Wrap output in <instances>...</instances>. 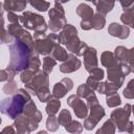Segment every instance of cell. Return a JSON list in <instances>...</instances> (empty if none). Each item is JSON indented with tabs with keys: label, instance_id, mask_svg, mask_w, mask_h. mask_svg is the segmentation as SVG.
Masks as SVG:
<instances>
[{
	"label": "cell",
	"instance_id": "cell-1",
	"mask_svg": "<svg viewBox=\"0 0 134 134\" xmlns=\"http://www.w3.org/2000/svg\"><path fill=\"white\" fill-rule=\"evenodd\" d=\"M9 50V63L6 70L9 75V80H13L18 72L28 68L29 59L34 50L18 39H15L8 45Z\"/></svg>",
	"mask_w": 134,
	"mask_h": 134
},
{
	"label": "cell",
	"instance_id": "cell-2",
	"mask_svg": "<svg viewBox=\"0 0 134 134\" xmlns=\"http://www.w3.org/2000/svg\"><path fill=\"white\" fill-rule=\"evenodd\" d=\"M31 99V95L25 88L18 89V92L0 102V112L12 119L23 113L26 103Z\"/></svg>",
	"mask_w": 134,
	"mask_h": 134
},
{
	"label": "cell",
	"instance_id": "cell-3",
	"mask_svg": "<svg viewBox=\"0 0 134 134\" xmlns=\"http://www.w3.org/2000/svg\"><path fill=\"white\" fill-rule=\"evenodd\" d=\"M19 22L22 24L23 27L35 31L34 34L35 39L42 38L46 35L48 25L46 24L45 19L39 14H35L31 12H24L23 15L19 16Z\"/></svg>",
	"mask_w": 134,
	"mask_h": 134
},
{
	"label": "cell",
	"instance_id": "cell-4",
	"mask_svg": "<svg viewBox=\"0 0 134 134\" xmlns=\"http://www.w3.org/2000/svg\"><path fill=\"white\" fill-rule=\"evenodd\" d=\"M48 16H49L48 27L53 32L62 30V28L67 24V21L65 18V10L62 4L59 2L54 1V6L48 12Z\"/></svg>",
	"mask_w": 134,
	"mask_h": 134
},
{
	"label": "cell",
	"instance_id": "cell-5",
	"mask_svg": "<svg viewBox=\"0 0 134 134\" xmlns=\"http://www.w3.org/2000/svg\"><path fill=\"white\" fill-rule=\"evenodd\" d=\"M58 43V36L55 34H48L42 38L35 39L34 50L39 54L48 55L49 53H51L52 49Z\"/></svg>",
	"mask_w": 134,
	"mask_h": 134
},
{
	"label": "cell",
	"instance_id": "cell-6",
	"mask_svg": "<svg viewBox=\"0 0 134 134\" xmlns=\"http://www.w3.org/2000/svg\"><path fill=\"white\" fill-rule=\"evenodd\" d=\"M132 112V105L126 104L124 108H117L111 113V120L115 125L118 131L125 132L126 126L129 121V117Z\"/></svg>",
	"mask_w": 134,
	"mask_h": 134
},
{
	"label": "cell",
	"instance_id": "cell-7",
	"mask_svg": "<svg viewBox=\"0 0 134 134\" xmlns=\"http://www.w3.org/2000/svg\"><path fill=\"white\" fill-rule=\"evenodd\" d=\"M7 32L14 39L20 40L25 45H27L31 50H34V46H35L34 38L31 37V35L27 30H25L23 28L22 25H20L19 23H10L7 27Z\"/></svg>",
	"mask_w": 134,
	"mask_h": 134
},
{
	"label": "cell",
	"instance_id": "cell-8",
	"mask_svg": "<svg viewBox=\"0 0 134 134\" xmlns=\"http://www.w3.org/2000/svg\"><path fill=\"white\" fill-rule=\"evenodd\" d=\"M106 112H105V109L99 105H95L93 107L90 108V113L89 115H87L86 118H84V124H83V127L90 131L92 129H94V127L100 121V119L105 116Z\"/></svg>",
	"mask_w": 134,
	"mask_h": 134
},
{
	"label": "cell",
	"instance_id": "cell-9",
	"mask_svg": "<svg viewBox=\"0 0 134 134\" xmlns=\"http://www.w3.org/2000/svg\"><path fill=\"white\" fill-rule=\"evenodd\" d=\"M44 86H49V77H48L47 73L40 70L35 74V76L32 77V80L29 83L25 84V89L27 90V92L30 95L36 96L37 90Z\"/></svg>",
	"mask_w": 134,
	"mask_h": 134
},
{
	"label": "cell",
	"instance_id": "cell-10",
	"mask_svg": "<svg viewBox=\"0 0 134 134\" xmlns=\"http://www.w3.org/2000/svg\"><path fill=\"white\" fill-rule=\"evenodd\" d=\"M67 104L73 109L74 114H75L76 117L83 118V119L87 117V115H88V107H87V104L83 100V98H81L76 94H72V95L68 96Z\"/></svg>",
	"mask_w": 134,
	"mask_h": 134
},
{
	"label": "cell",
	"instance_id": "cell-11",
	"mask_svg": "<svg viewBox=\"0 0 134 134\" xmlns=\"http://www.w3.org/2000/svg\"><path fill=\"white\" fill-rule=\"evenodd\" d=\"M114 55L120 63L128 64L134 69V49H128L125 46H117L114 50Z\"/></svg>",
	"mask_w": 134,
	"mask_h": 134
},
{
	"label": "cell",
	"instance_id": "cell-12",
	"mask_svg": "<svg viewBox=\"0 0 134 134\" xmlns=\"http://www.w3.org/2000/svg\"><path fill=\"white\" fill-rule=\"evenodd\" d=\"M82 66V62L73 53H69L67 59L60 66V71L62 73H71L79 70Z\"/></svg>",
	"mask_w": 134,
	"mask_h": 134
},
{
	"label": "cell",
	"instance_id": "cell-13",
	"mask_svg": "<svg viewBox=\"0 0 134 134\" xmlns=\"http://www.w3.org/2000/svg\"><path fill=\"white\" fill-rule=\"evenodd\" d=\"M82 57L84 58V67L88 72L98 66L97 53H96V49L94 47L88 46Z\"/></svg>",
	"mask_w": 134,
	"mask_h": 134
},
{
	"label": "cell",
	"instance_id": "cell-14",
	"mask_svg": "<svg viewBox=\"0 0 134 134\" xmlns=\"http://www.w3.org/2000/svg\"><path fill=\"white\" fill-rule=\"evenodd\" d=\"M75 37H77V30H76V28L73 25H71V24H66L62 28L61 32L58 36V42H59V44L66 45L72 39H74Z\"/></svg>",
	"mask_w": 134,
	"mask_h": 134
},
{
	"label": "cell",
	"instance_id": "cell-15",
	"mask_svg": "<svg viewBox=\"0 0 134 134\" xmlns=\"http://www.w3.org/2000/svg\"><path fill=\"white\" fill-rule=\"evenodd\" d=\"M108 32L112 37H116L119 39H127L130 35V27L127 25H121L116 22H112L108 27Z\"/></svg>",
	"mask_w": 134,
	"mask_h": 134
},
{
	"label": "cell",
	"instance_id": "cell-16",
	"mask_svg": "<svg viewBox=\"0 0 134 134\" xmlns=\"http://www.w3.org/2000/svg\"><path fill=\"white\" fill-rule=\"evenodd\" d=\"M16 128V131L20 134H28L30 133L29 131V118L25 116L24 114H21L15 118L14 125Z\"/></svg>",
	"mask_w": 134,
	"mask_h": 134
},
{
	"label": "cell",
	"instance_id": "cell-17",
	"mask_svg": "<svg viewBox=\"0 0 134 134\" xmlns=\"http://www.w3.org/2000/svg\"><path fill=\"white\" fill-rule=\"evenodd\" d=\"M100 62L104 67H107V69L111 68V67L118 66L120 64V62L116 59L114 53L111 51H104L100 55Z\"/></svg>",
	"mask_w": 134,
	"mask_h": 134
},
{
	"label": "cell",
	"instance_id": "cell-18",
	"mask_svg": "<svg viewBox=\"0 0 134 134\" xmlns=\"http://www.w3.org/2000/svg\"><path fill=\"white\" fill-rule=\"evenodd\" d=\"M46 103L47 104H46L45 111H46L47 115H55L59 112V109L61 107L60 98H58L53 95H50V97L47 99Z\"/></svg>",
	"mask_w": 134,
	"mask_h": 134
},
{
	"label": "cell",
	"instance_id": "cell-19",
	"mask_svg": "<svg viewBox=\"0 0 134 134\" xmlns=\"http://www.w3.org/2000/svg\"><path fill=\"white\" fill-rule=\"evenodd\" d=\"M76 14L82 18V20L90 21L91 18L93 17V15H94V12H93V8L90 5H88L86 3H81L76 7Z\"/></svg>",
	"mask_w": 134,
	"mask_h": 134
},
{
	"label": "cell",
	"instance_id": "cell-20",
	"mask_svg": "<svg viewBox=\"0 0 134 134\" xmlns=\"http://www.w3.org/2000/svg\"><path fill=\"white\" fill-rule=\"evenodd\" d=\"M26 2H20L18 0H4L3 7L7 12H22L26 7Z\"/></svg>",
	"mask_w": 134,
	"mask_h": 134
},
{
	"label": "cell",
	"instance_id": "cell-21",
	"mask_svg": "<svg viewBox=\"0 0 134 134\" xmlns=\"http://www.w3.org/2000/svg\"><path fill=\"white\" fill-rule=\"evenodd\" d=\"M90 23H91V27L95 30H100L105 27V24H106V18H105V15L103 14H99V13H96L93 15V17L91 18L90 20Z\"/></svg>",
	"mask_w": 134,
	"mask_h": 134
},
{
	"label": "cell",
	"instance_id": "cell-22",
	"mask_svg": "<svg viewBox=\"0 0 134 134\" xmlns=\"http://www.w3.org/2000/svg\"><path fill=\"white\" fill-rule=\"evenodd\" d=\"M120 21L128 27H134V7L125 9L120 16Z\"/></svg>",
	"mask_w": 134,
	"mask_h": 134
},
{
	"label": "cell",
	"instance_id": "cell-23",
	"mask_svg": "<svg viewBox=\"0 0 134 134\" xmlns=\"http://www.w3.org/2000/svg\"><path fill=\"white\" fill-rule=\"evenodd\" d=\"M51 57L55 60V61H61V62H64L67 57H68V53H67V50L61 46L59 43L54 46V48L52 49L51 51Z\"/></svg>",
	"mask_w": 134,
	"mask_h": 134
},
{
	"label": "cell",
	"instance_id": "cell-24",
	"mask_svg": "<svg viewBox=\"0 0 134 134\" xmlns=\"http://www.w3.org/2000/svg\"><path fill=\"white\" fill-rule=\"evenodd\" d=\"M14 41V38L7 32V29H5L4 26V19L2 16H0V43L2 44H9Z\"/></svg>",
	"mask_w": 134,
	"mask_h": 134
},
{
	"label": "cell",
	"instance_id": "cell-25",
	"mask_svg": "<svg viewBox=\"0 0 134 134\" xmlns=\"http://www.w3.org/2000/svg\"><path fill=\"white\" fill-rule=\"evenodd\" d=\"M40 67H41V61H40V58H39V53L34 50L32 53H31V57L29 59L28 69H30L35 73H37L38 71H40Z\"/></svg>",
	"mask_w": 134,
	"mask_h": 134
},
{
	"label": "cell",
	"instance_id": "cell-26",
	"mask_svg": "<svg viewBox=\"0 0 134 134\" xmlns=\"http://www.w3.org/2000/svg\"><path fill=\"white\" fill-rule=\"evenodd\" d=\"M57 65V61L49 55H45L43 59V65H42V71H44L47 74H50L52 72L53 67Z\"/></svg>",
	"mask_w": 134,
	"mask_h": 134
},
{
	"label": "cell",
	"instance_id": "cell-27",
	"mask_svg": "<svg viewBox=\"0 0 134 134\" xmlns=\"http://www.w3.org/2000/svg\"><path fill=\"white\" fill-rule=\"evenodd\" d=\"M116 131V127L111 119H108L104 122V125L96 131L97 134H113Z\"/></svg>",
	"mask_w": 134,
	"mask_h": 134
},
{
	"label": "cell",
	"instance_id": "cell-28",
	"mask_svg": "<svg viewBox=\"0 0 134 134\" xmlns=\"http://www.w3.org/2000/svg\"><path fill=\"white\" fill-rule=\"evenodd\" d=\"M64 128H65V130L67 131V132H69V133H82V131H83V129H84V127H83V125L80 122V121H77V120H70L67 125H65L64 126Z\"/></svg>",
	"mask_w": 134,
	"mask_h": 134
},
{
	"label": "cell",
	"instance_id": "cell-29",
	"mask_svg": "<svg viewBox=\"0 0 134 134\" xmlns=\"http://www.w3.org/2000/svg\"><path fill=\"white\" fill-rule=\"evenodd\" d=\"M42 117H43L42 116V113L39 110H37V112L34 115H31L30 117H28L29 118V131L30 132H34V131H36L38 129L39 124L42 120Z\"/></svg>",
	"mask_w": 134,
	"mask_h": 134
},
{
	"label": "cell",
	"instance_id": "cell-30",
	"mask_svg": "<svg viewBox=\"0 0 134 134\" xmlns=\"http://www.w3.org/2000/svg\"><path fill=\"white\" fill-rule=\"evenodd\" d=\"M29 4L39 12H47L50 3L46 0H28Z\"/></svg>",
	"mask_w": 134,
	"mask_h": 134
},
{
	"label": "cell",
	"instance_id": "cell-31",
	"mask_svg": "<svg viewBox=\"0 0 134 134\" xmlns=\"http://www.w3.org/2000/svg\"><path fill=\"white\" fill-rule=\"evenodd\" d=\"M95 6H96V13L106 15V14L110 13V12L113 9L114 4L108 3V2H106V1H104V0H99Z\"/></svg>",
	"mask_w": 134,
	"mask_h": 134
},
{
	"label": "cell",
	"instance_id": "cell-32",
	"mask_svg": "<svg viewBox=\"0 0 134 134\" xmlns=\"http://www.w3.org/2000/svg\"><path fill=\"white\" fill-rule=\"evenodd\" d=\"M91 94H94V90H92L86 83L80 85L76 89V95L80 96L81 98H87Z\"/></svg>",
	"mask_w": 134,
	"mask_h": 134
},
{
	"label": "cell",
	"instance_id": "cell-33",
	"mask_svg": "<svg viewBox=\"0 0 134 134\" xmlns=\"http://www.w3.org/2000/svg\"><path fill=\"white\" fill-rule=\"evenodd\" d=\"M3 92L7 95H13L15 93L18 92V85L16 83V81L13 79V80H8L6 81V84L3 86Z\"/></svg>",
	"mask_w": 134,
	"mask_h": 134
},
{
	"label": "cell",
	"instance_id": "cell-34",
	"mask_svg": "<svg viewBox=\"0 0 134 134\" xmlns=\"http://www.w3.org/2000/svg\"><path fill=\"white\" fill-rule=\"evenodd\" d=\"M50 90H49V86H44L41 87L37 90L36 92V96L39 98V100L41 103H46L47 99L50 97Z\"/></svg>",
	"mask_w": 134,
	"mask_h": 134
},
{
	"label": "cell",
	"instance_id": "cell-35",
	"mask_svg": "<svg viewBox=\"0 0 134 134\" xmlns=\"http://www.w3.org/2000/svg\"><path fill=\"white\" fill-rule=\"evenodd\" d=\"M57 118H58V121H59L60 126H63V127H64L65 125H67V124L72 119L71 113H70V111L67 110V109H62V110L60 111L59 115L57 116Z\"/></svg>",
	"mask_w": 134,
	"mask_h": 134
},
{
	"label": "cell",
	"instance_id": "cell-36",
	"mask_svg": "<svg viewBox=\"0 0 134 134\" xmlns=\"http://www.w3.org/2000/svg\"><path fill=\"white\" fill-rule=\"evenodd\" d=\"M106 104L108 107L110 108H114V107H118L120 104H121V99H120V96L117 92L115 93H112L110 95H107V98H106Z\"/></svg>",
	"mask_w": 134,
	"mask_h": 134
},
{
	"label": "cell",
	"instance_id": "cell-37",
	"mask_svg": "<svg viewBox=\"0 0 134 134\" xmlns=\"http://www.w3.org/2000/svg\"><path fill=\"white\" fill-rule=\"evenodd\" d=\"M67 92H68V90L66 89V87L61 82L54 84L53 89H52V95L53 96H55L58 98H62L67 94Z\"/></svg>",
	"mask_w": 134,
	"mask_h": 134
},
{
	"label": "cell",
	"instance_id": "cell-38",
	"mask_svg": "<svg viewBox=\"0 0 134 134\" xmlns=\"http://www.w3.org/2000/svg\"><path fill=\"white\" fill-rule=\"evenodd\" d=\"M60 127V124L58 121V118L55 115H48L46 120V128L50 132H55Z\"/></svg>",
	"mask_w": 134,
	"mask_h": 134
},
{
	"label": "cell",
	"instance_id": "cell-39",
	"mask_svg": "<svg viewBox=\"0 0 134 134\" xmlns=\"http://www.w3.org/2000/svg\"><path fill=\"white\" fill-rule=\"evenodd\" d=\"M37 110H38V108H37L36 103H35L32 99H29V100L26 103L22 114H24V115L27 116V117H30L31 115H34V114L37 112Z\"/></svg>",
	"mask_w": 134,
	"mask_h": 134
},
{
	"label": "cell",
	"instance_id": "cell-40",
	"mask_svg": "<svg viewBox=\"0 0 134 134\" xmlns=\"http://www.w3.org/2000/svg\"><path fill=\"white\" fill-rule=\"evenodd\" d=\"M35 74L36 73L32 70L26 68V69H24V70L21 71V73H20V80H21L22 83L27 84V83H29L32 80V77L35 76Z\"/></svg>",
	"mask_w": 134,
	"mask_h": 134
},
{
	"label": "cell",
	"instance_id": "cell-41",
	"mask_svg": "<svg viewBox=\"0 0 134 134\" xmlns=\"http://www.w3.org/2000/svg\"><path fill=\"white\" fill-rule=\"evenodd\" d=\"M124 96L128 99H132L134 97V80H131L129 81L127 87L124 89V92H122Z\"/></svg>",
	"mask_w": 134,
	"mask_h": 134
},
{
	"label": "cell",
	"instance_id": "cell-42",
	"mask_svg": "<svg viewBox=\"0 0 134 134\" xmlns=\"http://www.w3.org/2000/svg\"><path fill=\"white\" fill-rule=\"evenodd\" d=\"M89 73H90V76H91L92 79L96 80V81H102V80L104 79V75H105L104 70L100 69V68H98V67L93 68L92 70L89 71Z\"/></svg>",
	"mask_w": 134,
	"mask_h": 134
},
{
	"label": "cell",
	"instance_id": "cell-43",
	"mask_svg": "<svg viewBox=\"0 0 134 134\" xmlns=\"http://www.w3.org/2000/svg\"><path fill=\"white\" fill-rule=\"evenodd\" d=\"M86 99V104H87V107H88V109H90L91 107H93V106H95V105H97V104H99L98 103V99H97V97H96V95H95V93L94 94H91V95H89L87 98H85Z\"/></svg>",
	"mask_w": 134,
	"mask_h": 134
},
{
	"label": "cell",
	"instance_id": "cell-44",
	"mask_svg": "<svg viewBox=\"0 0 134 134\" xmlns=\"http://www.w3.org/2000/svg\"><path fill=\"white\" fill-rule=\"evenodd\" d=\"M61 83L66 87V89H67L68 91H70V90L73 88V81H72L71 79H69V77H63V79L61 80Z\"/></svg>",
	"mask_w": 134,
	"mask_h": 134
},
{
	"label": "cell",
	"instance_id": "cell-45",
	"mask_svg": "<svg viewBox=\"0 0 134 134\" xmlns=\"http://www.w3.org/2000/svg\"><path fill=\"white\" fill-rule=\"evenodd\" d=\"M99 82H100V81H96V80L92 79L91 76H89V77L87 79V81H86V84H87L92 90H96V87H97V85H98Z\"/></svg>",
	"mask_w": 134,
	"mask_h": 134
},
{
	"label": "cell",
	"instance_id": "cell-46",
	"mask_svg": "<svg viewBox=\"0 0 134 134\" xmlns=\"http://www.w3.org/2000/svg\"><path fill=\"white\" fill-rule=\"evenodd\" d=\"M7 20L9 23H19V16H17L14 12H7Z\"/></svg>",
	"mask_w": 134,
	"mask_h": 134
},
{
	"label": "cell",
	"instance_id": "cell-47",
	"mask_svg": "<svg viewBox=\"0 0 134 134\" xmlns=\"http://www.w3.org/2000/svg\"><path fill=\"white\" fill-rule=\"evenodd\" d=\"M120 2V5L121 7L125 9H128L130 7H133V4H134V0H119Z\"/></svg>",
	"mask_w": 134,
	"mask_h": 134
},
{
	"label": "cell",
	"instance_id": "cell-48",
	"mask_svg": "<svg viewBox=\"0 0 134 134\" xmlns=\"http://www.w3.org/2000/svg\"><path fill=\"white\" fill-rule=\"evenodd\" d=\"M9 80V75L6 69H0V82H6Z\"/></svg>",
	"mask_w": 134,
	"mask_h": 134
},
{
	"label": "cell",
	"instance_id": "cell-49",
	"mask_svg": "<svg viewBox=\"0 0 134 134\" xmlns=\"http://www.w3.org/2000/svg\"><path fill=\"white\" fill-rule=\"evenodd\" d=\"M80 25H81V28L83 30H90V29H92L90 21H84V20H82L81 23H80Z\"/></svg>",
	"mask_w": 134,
	"mask_h": 134
},
{
	"label": "cell",
	"instance_id": "cell-50",
	"mask_svg": "<svg viewBox=\"0 0 134 134\" xmlns=\"http://www.w3.org/2000/svg\"><path fill=\"white\" fill-rule=\"evenodd\" d=\"M125 132H129V133H133L134 132V126H133V122L132 121H128L127 126H126V130Z\"/></svg>",
	"mask_w": 134,
	"mask_h": 134
},
{
	"label": "cell",
	"instance_id": "cell-51",
	"mask_svg": "<svg viewBox=\"0 0 134 134\" xmlns=\"http://www.w3.org/2000/svg\"><path fill=\"white\" fill-rule=\"evenodd\" d=\"M104 89H105V86H104V82H99L97 87H96V91L100 94H104Z\"/></svg>",
	"mask_w": 134,
	"mask_h": 134
},
{
	"label": "cell",
	"instance_id": "cell-52",
	"mask_svg": "<svg viewBox=\"0 0 134 134\" xmlns=\"http://www.w3.org/2000/svg\"><path fill=\"white\" fill-rule=\"evenodd\" d=\"M2 133H5V132H9V133H15V129L13 128V126H8V127H6V128H4L2 131H1Z\"/></svg>",
	"mask_w": 134,
	"mask_h": 134
},
{
	"label": "cell",
	"instance_id": "cell-53",
	"mask_svg": "<svg viewBox=\"0 0 134 134\" xmlns=\"http://www.w3.org/2000/svg\"><path fill=\"white\" fill-rule=\"evenodd\" d=\"M3 13H4V7H3V3L0 2V16H3Z\"/></svg>",
	"mask_w": 134,
	"mask_h": 134
},
{
	"label": "cell",
	"instance_id": "cell-54",
	"mask_svg": "<svg viewBox=\"0 0 134 134\" xmlns=\"http://www.w3.org/2000/svg\"><path fill=\"white\" fill-rule=\"evenodd\" d=\"M68 1H70V0H55V2H59V3H61V4L66 3V2H68Z\"/></svg>",
	"mask_w": 134,
	"mask_h": 134
},
{
	"label": "cell",
	"instance_id": "cell-55",
	"mask_svg": "<svg viewBox=\"0 0 134 134\" xmlns=\"http://www.w3.org/2000/svg\"><path fill=\"white\" fill-rule=\"evenodd\" d=\"M86 1H90V2H92L94 5H96V4H97V2H98L99 0H86Z\"/></svg>",
	"mask_w": 134,
	"mask_h": 134
},
{
	"label": "cell",
	"instance_id": "cell-56",
	"mask_svg": "<svg viewBox=\"0 0 134 134\" xmlns=\"http://www.w3.org/2000/svg\"><path fill=\"white\" fill-rule=\"evenodd\" d=\"M104 1H106V2H108V3H112V4H114L116 0H104Z\"/></svg>",
	"mask_w": 134,
	"mask_h": 134
},
{
	"label": "cell",
	"instance_id": "cell-57",
	"mask_svg": "<svg viewBox=\"0 0 134 134\" xmlns=\"http://www.w3.org/2000/svg\"><path fill=\"white\" fill-rule=\"evenodd\" d=\"M18 1H20V2H26V3H27L28 0H18Z\"/></svg>",
	"mask_w": 134,
	"mask_h": 134
},
{
	"label": "cell",
	"instance_id": "cell-58",
	"mask_svg": "<svg viewBox=\"0 0 134 134\" xmlns=\"http://www.w3.org/2000/svg\"><path fill=\"white\" fill-rule=\"evenodd\" d=\"M42 133H46V131H40L39 134H42Z\"/></svg>",
	"mask_w": 134,
	"mask_h": 134
},
{
	"label": "cell",
	"instance_id": "cell-59",
	"mask_svg": "<svg viewBox=\"0 0 134 134\" xmlns=\"http://www.w3.org/2000/svg\"><path fill=\"white\" fill-rule=\"evenodd\" d=\"M1 122H2V119H1V117H0V125H1Z\"/></svg>",
	"mask_w": 134,
	"mask_h": 134
}]
</instances>
